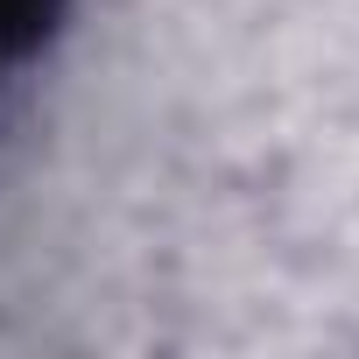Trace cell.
Here are the masks:
<instances>
[{"label": "cell", "mask_w": 359, "mask_h": 359, "mask_svg": "<svg viewBox=\"0 0 359 359\" xmlns=\"http://www.w3.org/2000/svg\"><path fill=\"white\" fill-rule=\"evenodd\" d=\"M71 0H0V57H22L36 50L57 22H64Z\"/></svg>", "instance_id": "6da1fadb"}]
</instances>
